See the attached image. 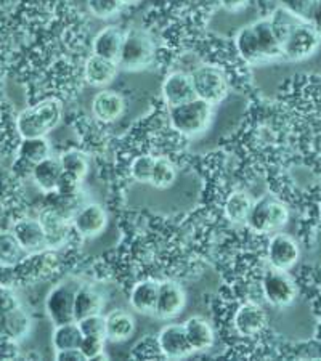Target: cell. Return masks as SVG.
Masks as SVG:
<instances>
[{
  "mask_svg": "<svg viewBox=\"0 0 321 361\" xmlns=\"http://www.w3.org/2000/svg\"><path fill=\"white\" fill-rule=\"evenodd\" d=\"M235 45L239 56L249 65H264L283 56V36L272 18L243 26L236 34Z\"/></svg>",
  "mask_w": 321,
  "mask_h": 361,
  "instance_id": "6da1fadb",
  "label": "cell"
},
{
  "mask_svg": "<svg viewBox=\"0 0 321 361\" xmlns=\"http://www.w3.org/2000/svg\"><path fill=\"white\" fill-rule=\"evenodd\" d=\"M32 319L11 288L0 286V337L20 342L31 333Z\"/></svg>",
  "mask_w": 321,
  "mask_h": 361,
  "instance_id": "7a4b0ae2",
  "label": "cell"
},
{
  "mask_svg": "<svg viewBox=\"0 0 321 361\" xmlns=\"http://www.w3.org/2000/svg\"><path fill=\"white\" fill-rule=\"evenodd\" d=\"M61 103L56 100H45L42 103L26 108L16 118V130L21 138L47 137L55 129L61 119Z\"/></svg>",
  "mask_w": 321,
  "mask_h": 361,
  "instance_id": "3957f363",
  "label": "cell"
},
{
  "mask_svg": "<svg viewBox=\"0 0 321 361\" xmlns=\"http://www.w3.org/2000/svg\"><path fill=\"white\" fill-rule=\"evenodd\" d=\"M169 119H171L174 129L182 135H200L207 129L209 122L212 119V104L195 97L190 102L169 108Z\"/></svg>",
  "mask_w": 321,
  "mask_h": 361,
  "instance_id": "277c9868",
  "label": "cell"
},
{
  "mask_svg": "<svg viewBox=\"0 0 321 361\" xmlns=\"http://www.w3.org/2000/svg\"><path fill=\"white\" fill-rule=\"evenodd\" d=\"M289 220V211L281 201L265 197L253 204L248 214L246 225L260 235L275 233L283 228Z\"/></svg>",
  "mask_w": 321,
  "mask_h": 361,
  "instance_id": "5b68a950",
  "label": "cell"
},
{
  "mask_svg": "<svg viewBox=\"0 0 321 361\" xmlns=\"http://www.w3.org/2000/svg\"><path fill=\"white\" fill-rule=\"evenodd\" d=\"M321 44V34L308 21H297L283 40V56L289 61H301L312 56Z\"/></svg>",
  "mask_w": 321,
  "mask_h": 361,
  "instance_id": "8992f818",
  "label": "cell"
},
{
  "mask_svg": "<svg viewBox=\"0 0 321 361\" xmlns=\"http://www.w3.org/2000/svg\"><path fill=\"white\" fill-rule=\"evenodd\" d=\"M155 55V47L148 34L140 29H131L124 34L122 47L118 56V65L128 71H138L147 68Z\"/></svg>",
  "mask_w": 321,
  "mask_h": 361,
  "instance_id": "52a82bcc",
  "label": "cell"
},
{
  "mask_svg": "<svg viewBox=\"0 0 321 361\" xmlns=\"http://www.w3.org/2000/svg\"><path fill=\"white\" fill-rule=\"evenodd\" d=\"M190 75L196 98H201L212 106L225 100L229 93V79L220 68L211 65L201 66Z\"/></svg>",
  "mask_w": 321,
  "mask_h": 361,
  "instance_id": "ba28073f",
  "label": "cell"
},
{
  "mask_svg": "<svg viewBox=\"0 0 321 361\" xmlns=\"http://www.w3.org/2000/svg\"><path fill=\"white\" fill-rule=\"evenodd\" d=\"M262 290L265 300L273 307H288L297 297V286L289 273L273 267L265 273Z\"/></svg>",
  "mask_w": 321,
  "mask_h": 361,
  "instance_id": "9c48e42d",
  "label": "cell"
},
{
  "mask_svg": "<svg viewBox=\"0 0 321 361\" xmlns=\"http://www.w3.org/2000/svg\"><path fill=\"white\" fill-rule=\"evenodd\" d=\"M157 350L164 358L169 360H180L186 358L193 353V348L186 337L183 324L171 323L166 324L164 328L159 331L156 337Z\"/></svg>",
  "mask_w": 321,
  "mask_h": 361,
  "instance_id": "30bf717a",
  "label": "cell"
},
{
  "mask_svg": "<svg viewBox=\"0 0 321 361\" xmlns=\"http://www.w3.org/2000/svg\"><path fill=\"white\" fill-rule=\"evenodd\" d=\"M74 294L75 289L71 284H58L50 290L45 300L47 315L55 326L64 324L74 319Z\"/></svg>",
  "mask_w": 321,
  "mask_h": 361,
  "instance_id": "8fae6325",
  "label": "cell"
},
{
  "mask_svg": "<svg viewBox=\"0 0 321 361\" xmlns=\"http://www.w3.org/2000/svg\"><path fill=\"white\" fill-rule=\"evenodd\" d=\"M299 244L293 236L286 235V233H277L268 243L267 257L273 269L288 271L299 260Z\"/></svg>",
  "mask_w": 321,
  "mask_h": 361,
  "instance_id": "7c38bea8",
  "label": "cell"
},
{
  "mask_svg": "<svg viewBox=\"0 0 321 361\" xmlns=\"http://www.w3.org/2000/svg\"><path fill=\"white\" fill-rule=\"evenodd\" d=\"M16 240L26 254H42L49 249L45 231L39 219H21L13 225Z\"/></svg>",
  "mask_w": 321,
  "mask_h": 361,
  "instance_id": "4fadbf2b",
  "label": "cell"
},
{
  "mask_svg": "<svg viewBox=\"0 0 321 361\" xmlns=\"http://www.w3.org/2000/svg\"><path fill=\"white\" fill-rule=\"evenodd\" d=\"M108 215L107 211L98 204L92 202L87 206L80 207L78 212L73 215V226L74 230L84 238H93L107 228Z\"/></svg>",
  "mask_w": 321,
  "mask_h": 361,
  "instance_id": "5bb4252c",
  "label": "cell"
},
{
  "mask_svg": "<svg viewBox=\"0 0 321 361\" xmlns=\"http://www.w3.org/2000/svg\"><path fill=\"white\" fill-rule=\"evenodd\" d=\"M186 304V295L182 286L177 283L166 281L159 283V293H157L155 315L159 318H174L183 312Z\"/></svg>",
  "mask_w": 321,
  "mask_h": 361,
  "instance_id": "9a60e30c",
  "label": "cell"
},
{
  "mask_svg": "<svg viewBox=\"0 0 321 361\" xmlns=\"http://www.w3.org/2000/svg\"><path fill=\"white\" fill-rule=\"evenodd\" d=\"M267 322V312L260 305L254 304V302H248V304L239 307L235 319H233L238 333L246 337L255 336L260 331H264Z\"/></svg>",
  "mask_w": 321,
  "mask_h": 361,
  "instance_id": "2e32d148",
  "label": "cell"
},
{
  "mask_svg": "<svg viewBox=\"0 0 321 361\" xmlns=\"http://www.w3.org/2000/svg\"><path fill=\"white\" fill-rule=\"evenodd\" d=\"M161 92L169 108L175 106V104L190 102L196 97L195 90H193L191 75L180 71L167 75L164 82H162Z\"/></svg>",
  "mask_w": 321,
  "mask_h": 361,
  "instance_id": "e0dca14e",
  "label": "cell"
},
{
  "mask_svg": "<svg viewBox=\"0 0 321 361\" xmlns=\"http://www.w3.org/2000/svg\"><path fill=\"white\" fill-rule=\"evenodd\" d=\"M39 222L45 231L49 249H60L69 238V222L54 209H47L39 215Z\"/></svg>",
  "mask_w": 321,
  "mask_h": 361,
  "instance_id": "ac0fdd59",
  "label": "cell"
},
{
  "mask_svg": "<svg viewBox=\"0 0 321 361\" xmlns=\"http://www.w3.org/2000/svg\"><path fill=\"white\" fill-rule=\"evenodd\" d=\"M126 109V102L119 93L113 90H103L97 93L92 102L93 116L102 122H113L119 119Z\"/></svg>",
  "mask_w": 321,
  "mask_h": 361,
  "instance_id": "d6986e66",
  "label": "cell"
},
{
  "mask_svg": "<svg viewBox=\"0 0 321 361\" xmlns=\"http://www.w3.org/2000/svg\"><path fill=\"white\" fill-rule=\"evenodd\" d=\"M64 177L63 167L60 159H55L49 156L44 161L37 162L32 167V180L40 190L45 193L55 191L61 183V178Z\"/></svg>",
  "mask_w": 321,
  "mask_h": 361,
  "instance_id": "ffe728a7",
  "label": "cell"
},
{
  "mask_svg": "<svg viewBox=\"0 0 321 361\" xmlns=\"http://www.w3.org/2000/svg\"><path fill=\"white\" fill-rule=\"evenodd\" d=\"M118 61L97 55L89 56L84 66V78L93 87H104L118 74Z\"/></svg>",
  "mask_w": 321,
  "mask_h": 361,
  "instance_id": "44dd1931",
  "label": "cell"
},
{
  "mask_svg": "<svg viewBox=\"0 0 321 361\" xmlns=\"http://www.w3.org/2000/svg\"><path fill=\"white\" fill-rule=\"evenodd\" d=\"M122 40H124V34H122L119 27L116 26L103 27L102 31L97 34L95 39H93V44H92L93 55L118 61Z\"/></svg>",
  "mask_w": 321,
  "mask_h": 361,
  "instance_id": "7402d4cb",
  "label": "cell"
},
{
  "mask_svg": "<svg viewBox=\"0 0 321 361\" xmlns=\"http://www.w3.org/2000/svg\"><path fill=\"white\" fill-rule=\"evenodd\" d=\"M186 337L193 352H206L214 343V331L209 322L201 317H191L183 323Z\"/></svg>",
  "mask_w": 321,
  "mask_h": 361,
  "instance_id": "603a6c76",
  "label": "cell"
},
{
  "mask_svg": "<svg viewBox=\"0 0 321 361\" xmlns=\"http://www.w3.org/2000/svg\"><path fill=\"white\" fill-rule=\"evenodd\" d=\"M157 293H159V283L153 279L138 281L131 293V305L133 310L143 313V315L155 313Z\"/></svg>",
  "mask_w": 321,
  "mask_h": 361,
  "instance_id": "cb8c5ba5",
  "label": "cell"
},
{
  "mask_svg": "<svg viewBox=\"0 0 321 361\" xmlns=\"http://www.w3.org/2000/svg\"><path fill=\"white\" fill-rule=\"evenodd\" d=\"M107 339L122 342L131 339L135 333V319L126 310H113L107 317Z\"/></svg>",
  "mask_w": 321,
  "mask_h": 361,
  "instance_id": "d4e9b609",
  "label": "cell"
},
{
  "mask_svg": "<svg viewBox=\"0 0 321 361\" xmlns=\"http://www.w3.org/2000/svg\"><path fill=\"white\" fill-rule=\"evenodd\" d=\"M103 297L90 286H80L74 294V319L79 322L85 317L102 312Z\"/></svg>",
  "mask_w": 321,
  "mask_h": 361,
  "instance_id": "484cf974",
  "label": "cell"
},
{
  "mask_svg": "<svg viewBox=\"0 0 321 361\" xmlns=\"http://www.w3.org/2000/svg\"><path fill=\"white\" fill-rule=\"evenodd\" d=\"M83 331H80L78 322H69L64 324H58L54 329L52 336V343H54L55 352L66 350V348H75L83 342Z\"/></svg>",
  "mask_w": 321,
  "mask_h": 361,
  "instance_id": "4316f807",
  "label": "cell"
},
{
  "mask_svg": "<svg viewBox=\"0 0 321 361\" xmlns=\"http://www.w3.org/2000/svg\"><path fill=\"white\" fill-rule=\"evenodd\" d=\"M250 207L253 201L244 191H233L225 201V215L233 224L246 222Z\"/></svg>",
  "mask_w": 321,
  "mask_h": 361,
  "instance_id": "83f0119b",
  "label": "cell"
},
{
  "mask_svg": "<svg viewBox=\"0 0 321 361\" xmlns=\"http://www.w3.org/2000/svg\"><path fill=\"white\" fill-rule=\"evenodd\" d=\"M60 162L64 176L73 178L74 182H80L89 172V162L85 156L78 149H69L60 156Z\"/></svg>",
  "mask_w": 321,
  "mask_h": 361,
  "instance_id": "f1b7e54d",
  "label": "cell"
},
{
  "mask_svg": "<svg viewBox=\"0 0 321 361\" xmlns=\"http://www.w3.org/2000/svg\"><path fill=\"white\" fill-rule=\"evenodd\" d=\"M20 154L25 161L31 162V164H37V162L44 161L50 156L49 140L45 137L23 138L20 145Z\"/></svg>",
  "mask_w": 321,
  "mask_h": 361,
  "instance_id": "f546056e",
  "label": "cell"
},
{
  "mask_svg": "<svg viewBox=\"0 0 321 361\" xmlns=\"http://www.w3.org/2000/svg\"><path fill=\"white\" fill-rule=\"evenodd\" d=\"M23 254H26L20 246L13 231H0V264L16 265L21 260Z\"/></svg>",
  "mask_w": 321,
  "mask_h": 361,
  "instance_id": "4dcf8cb0",
  "label": "cell"
},
{
  "mask_svg": "<svg viewBox=\"0 0 321 361\" xmlns=\"http://www.w3.org/2000/svg\"><path fill=\"white\" fill-rule=\"evenodd\" d=\"M175 177H177V172H175L172 162L166 158H156L150 183L156 188H169L174 183Z\"/></svg>",
  "mask_w": 321,
  "mask_h": 361,
  "instance_id": "1f68e13d",
  "label": "cell"
},
{
  "mask_svg": "<svg viewBox=\"0 0 321 361\" xmlns=\"http://www.w3.org/2000/svg\"><path fill=\"white\" fill-rule=\"evenodd\" d=\"M156 158L150 154L138 156L132 161L131 164V176L133 180H137L140 183H150L151 176H153V167H155Z\"/></svg>",
  "mask_w": 321,
  "mask_h": 361,
  "instance_id": "d6a6232c",
  "label": "cell"
},
{
  "mask_svg": "<svg viewBox=\"0 0 321 361\" xmlns=\"http://www.w3.org/2000/svg\"><path fill=\"white\" fill-rule=\"evenodd\" d=\"M78 324L84 336L100 337V339L107 341V319H104V317H102L100 313L79 319Z\"/></svg>",
  "mask_w": 321,
  "mask_h": 361,
  "instance_id": "836d02e7",
  "label": "cell"
},
{
  "mask_svg": "<svg viewBox=\"0 0 321 361\" xmlns=\"http://www.w3.org/2000/svg\"><path fill=\"white\" fill-rule=\"evenodd\" d=\"M279 4L283 10L296 16L297 20L308 21L317 0H279Z\"/></svg>",
  "mask_w": 321,
  "mask_h": 361,
  "instance_id": "e575fe53",
  "label": "cell"
},
{
  "mask_svg": "<svg viewBox=\"0 0 321 361\" xmlns=\"http://www.w3.org/2000/svg\"><path fill=\"white\" fill-rule=\"evenodd\" d=\"M121 0H87V7L97 18L107 20L118 13L121 8Z\"/></svg>",
  "mask_w": 321,
  "mask_h": 361,
  "instance_id": "d590c367",
  "label": "cell"
},
{
  "mask_svg": "<svg viewBox=\"0 0 321 361\" xmlns=\"http://www.w3.org/2000/svg\"><path fill=\"white\" fill-rule=\"evenodd\" d=\"M79 350L83 352L85 360H98V358H104V339H100V337H89L84 336L83 342H80Z\"/></svg>",
  "mask_w": 321,
  "mask_h": 361,
  "instance_id": "8d00e7d4",
  "label": "cell"
},
{
  "mask_svg": "<svg viewBox=\"0 0 321 361\" xmlns=\"http://www.w3.org/2000/svg\"><path fill=\"white\" fill-rule=\"evenodd\" d=\"M55 357H56V360H85L83 352L79 350V347L66 348V350L56 352Z\"/></svg>",
  "mask_w": 321,
  "mask_h": 361,
  "instance_id": "74e56055",
  "label": "cell"
},
{
  "mask_svg": "<svg viewBox=\"0 0 321 361\" xmlns=\"http://www.w3.org/2000/svg\"><path fill=\"white\" fill-rule=\"evenodd\" d=\"M308 23H310V25L321 34V0H317V4H315L310 18H308Z\"/></svg>",
  "mask_w": 321,
  "mask_h": 361,
  "instance_id": "f35d334b",
  "label": "cell"
},
{
  "mask_svg": "<svg viewBox=\"0 0 321 361\" xmlns=\"http://www.w3.org/2000/svg\"><path fill=\"white\" fill-rule=\"evenodd\" d=\"M222 7L229 11H239L249 4V0H220Z\"/></svg>",
  "mask_w": 321,
  "mask_h": 361,
  "instance_id": "ab89813d",
  "label": "cell"
},
{
  "mask_svg": "<svg viewBox=\"0 0 321 361\" xmlns=\"http://www.w3.org/2000/svg\"><path fill=\"white\" fill-rule=\"evenodd\" d=\"M138 0H121L122 5H132V4H137Z\"/></svg>",
  "mask_w": 321,
  "mask_h": 361,
  "instance_id": "60d3db41",
  "label": "cell"
},
{
  "mask_svg": "<svg viewBox=\"0 0 321 361\" xmlns=\"http://www.w3.org/2000/svg\"><path fill=\"white\" fill-rule=\"evenodd\" d=\"M320 219H321V204H320Z\"/></svg>",
  "mask_w": 321,
  "mask_h": 361,
  "instance_id": "b9f144b4",
  "label": "cell"
}]
</instances>
